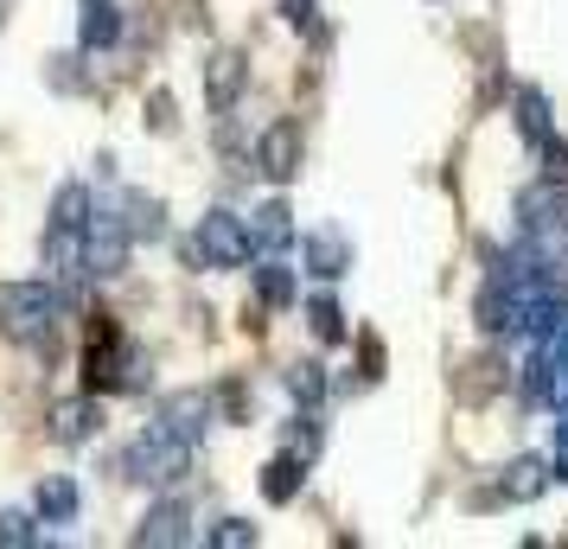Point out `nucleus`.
I'll use <instances>...</instances> for the list:
<instances>
[{"label":"nucleus","instance_id":"393cba45","mask_svg":"<svg viewBox=\"0 0 568 549\" xmlns=\"http://www.w3.org/2000/svg\"><path fill=\"white\" fill-rule=\"evenodd\" d=\"M556 454H568V409H556Z\"/></svg>","mask_w":568,"mask_h":549},{"label":"nucleus","instance_id":"dca6fc26","mask_svg":"<svg viewBox=\"0 0 568 549\" xmlns=\"http://www.w3.org/2000/svg\"><path fill=\"white\" fill-rule=\"evenodd\" d=\"M517 134H524L530 148L556 141V134H549V103H542V90H517Z\"/></svg>","mask_w":568,"mask_h":549},{"label":"nucleus","instance_id":"6ab92c4d","mask_svg":"<svg viewBox=\"0 0 568 549\" xmlns=\"http://www.w3.org/2000/svg\"><path fill=\"white\" fill-rule=\"evenodd\" d=\"M287 390H294V403H320V396H326V370L320 365H294L287 370Z\"/></svg>","mask_w":568,"mask_h":549},{"label":"nucleus","instance_id":"7ed1b4c3","mask_svg":"<svg viewBox=\"0 0 568 549\" xmlns=\"http://www.w3.org/2000/svg\"><path fill=\"white\" fill-rule=\"evenodd\" d=\"M250 243H256L250 217H236V211H211V217H199V236H192L185 256L211 262V268H243V262H250Z\"/></svg>","mask_w":568,"mask_h":549},{"label":"nucleus","instance_id":"0eeeda50","mask_svg":"<svg viewBox=\"0 0 568 549\" xmlns=\"http://www.w3.org/2000/svg\"><path fill=\"white\" fill-rule=\"evenodd\" d=\"M199 530H192V511H185L180 498H166V505H154L148 518H141V530H134V543H192Z\"/></svg>","mask_w":568,"mask_h":549},{"label":"nucleus","instance_id":"412c9836","mask_svg":"<svg viewBox=\"0 0 568 549\" xmlns=\"http://www.w3.org/2000/svg\"><path fill=\"white\" fill-rule=\"evenodd\" d=\"M211 543H217V549H243V543H256V523H243V518H224L217 530H211Z\"/></svg>","mask_w":568,"mask_h":549},{"label":"nucleus","instance_id":"20e7f679","mask_svg":"<svg viewBox=\"0 0 568 549\" xmlns=\"http://www.w3.org/2000/svg\"><path fill=\"white\" fill-rule=\"evenodd\" d=\"M256 166H262V180H275V185L294 180L301 173V129L294 122H268L256 141Z\"/></svg>","mask_w":568,"mask_h":549},{"label":"nucleus","instance_id":"f8f14e48","mask_svg":"<svg viewBox=\"0 0 568 549\" xmlns=\"http://www.w3.org/2000/svg\"><path fill=\"white\" fill-rule=\"evenodd\" d=\"M542 486H549V467H542V460H511V467H505V479H498V498L524 505V498H537Z\"/></svg>","mask_w":568,"mask_h":549},{"label":"nucleus","instance_id":"4be33fe9","mask_svg":"<svg viewBox=\"0 0 568 549\" xmlns=\"http://www.w3.org/2000/svg\"><path fill=\"white\" fill-rule=\"evenodd\" d=\"M287 454H301V460L320 454V428H313V416H301L294 428H287Z\"/></svg>","mask_w":568,"mask_h":549},{"label":"nucleus","instance_id":"f3484780","mask_svg":"<svg viewBox=\"0 0 568 549\" xmlns=\"http://www.w3.org/2000/svg\"><path fill=\"white\" fill-rule=\"evenodd\" d=\"M256 288H262V301H268V307H294V294H301L282 256H268V262L256 268Z\"/></svg>","mask_w":568,"mask_h":549},{"label":"nucleus","instance_id":"9b49d317","mask_svg":"<svg viewBox=\"0 0 568 549\" xmlns=\"http://www.w3.org/2000/svg\"><path fill=\"white\" fill-rule=\"evenodd\" d=\"M122 211H129L134 243H154V236H166V211H160V199H148V192H122Z\"/></svg>","mask_w":568,"mask_h":549},{"label":"nucleus","instance_id":"a211bd4d","mask_svg":"<svg viewBox=\"0 0 568 549\" xmlns=\"http://www.w3.org/2000/svg\"><path fill=\"white\" fill-rule=\"evenodd\" d=\"M307 326H313V333H320L326 345L345 339V314H338V301H333V294H313V301H307Z\"/></svg>","mask_w":568,"mask_h":549},{"label":"nucleus","instance_id":"f257e3e1","mask_svg":"<svg viewBox=\"0 0 568 549\" xmlns=\"http://www.w3.org/2000/svg\"><path fill=\"white\" fill-rule=\"evenodd\" d=\"M64 307H71V294L52 275L45 282H0V333L32 345V352H52V326Z\"/></svg>","mask_w":568,"mask_h":549},{"label":"nucleus","instance_id":"ddd939ff","mask_svg":"<svg viewBox=\"0 0 568 549\" xmlns=\"http://www.w3.org/2000/svg\"><path fill=\"white\" fill-rule=\"evenodd\" d=\"M78 479H45L39 486V523H71L78 518Z\"/></svg>","mask_w":568,"mask_h":549},{"label":"nucleus","instance_id":"5701e85b","mask_svg":"<svg viewBox=\"0 0 568 549\" xmlns=\"http://www.w3.org/2000/svg\"><path fill=\"white\" fill-rule=\"evenodd\" d=\"M542 180H568V148L562 141H542Z\"/></svg>","mask_w":568,"mask_h":549},{"label":"nucleus","instance_id":"4468645a","mask_svg":"<svg viewBox=\"0 0 568 549\" xmlns=\"http://www.w3.org/2000/svg\"><path fill=\"white\" fill-rule=\"evenodd\" d=\"M250 231H256L262 250H287V243H294V217H287L282 199H268V205H262L256 217H250Z\"/></svg>","mask_w":568,"mask_h":549},{"label":"nucleus","instance_id":"39448f33","mask_svg":"<svg viewBox=\"0 0 568 549\" xmlns=\"http://www.w3.org/2000/svg\"><path fill=\"white\" fill-rule=\"evenodd\" d=\"M160 428L199 447V441H205V428H211V396H199V390L166 396V403H160Z\"/></svg>","mask_w":568,"mask_h":549},{"label":"nucleus","instance_id":"a878e982","mask_svg":"<svg viewBox=\"0 0 568 549\" xmlns=\"http://www.w3.org/2000/svg\"><path fill=\"white\" fill-rule=\"evenodd\" d=\"M556 479H562V486H568V454H556Z\"/></svg>","mask_w":568,"mask_h":549},{"label":"nucleus","instance_id":"b1692460","mask_svg":"<svg viewBox=\"0 0 568 549\" xmlns=\"http://www.w3.org/2000/svg\"><path fill=\"white\" fill-rule=\"evenodd\" d=\"M282 13H287V20H294V27H320V20H313V0H282Z\"/></svg>","mask_w":568,"mask_h":549},{"label":"nucleus","instance_id":"6e6552de","mask_svg":"<svg viewBox=\"0 0 568 549\" xmlns=\"http://www.w3.org/2000/svg\"><path fill=\"white\" fill-rule=\"evenodd\" d=\"M115 32H122L115 0H83V20H78V45H83V52H109V45H115Z\"/></svg>","mask_w":568,"mask_h":549},{"label":"nucleus","instance_id":"f03ea898","mask_svg":"<svg viewBox=\"0 0 568 549\" xmlns=\"http://www.w3.org/2000/svg\"><path fill=\"white\" fill-rule=\"evenodd\" d=\"M185 467H192V441L166 435L160 421L129 447V454H122V472H129V479H141V486H180Z\"/></svg>","mask_w":568,"mask_h":549},{"label":"nucleus","instance_id":"423d86ee","mask_svg":"<svg viewBox=\"0 0 568 549\" xmlns=\"http://www.w3.org/2000/svg\"><path fill=\"white\" fill-rule=\"evenodd\" d=\"M97 428H103V409H97V390H83V396H64V403H58L52 409V435L58 441H90V435H97Z\"/></svg>","mask_w":568,"mask_h":549},{"label":"nucleus","instance_id":"1a4fd4ad","mask_svg":"<svg viewBox=\"0 0 568 549\" xmlns=\"http://www.w3.org/2000/svg\"><path fill=\"white\" fill-rule=\"evenodd\" d=\"M301 256H307V268L320 275V282H338V275L352 268V250H345V236H333V231L307 236V243H301Z\"/></svg>","mask_w":568,"mask_h":549},{"label":"nucleus","instance_id":"aec40b11","mask_svg":"<svg viewBox=\"0 0 568 549\" xmlns=\"http://www.w3.org/2000/svg\"><path fill=\"white\" fill-rule=\"evenodd\" d=\"M45 530L27 518V511H0V543H39Z\"/></svg>","mask_w":568,"mask_h":549},{"label":"nucleus","instance_id":"bb28decb","mask_svg":"<svg viewBox=\"0 0 568 549\" xmlns=\"http://www.w3.org/2000/svg\"><path fill=\"white\" fill-rule=\"evenodd\" d=\"M556 339H562V345H568V319H562V333H556Z\"/></svg>","mask_w":568,"mask_h":549},{"label":"nucleus","instance_id":"2eb2a0df","mask_svg":"<svg viewBox=\"0 0 568 549\" xmlns=\"http://www.w3.org/2000/svg\"><path fill=\"white\" fill-rule=\"evenodd\" d=\"M243 71H250V64H243L236 52H217V58H211V109H231V103H236Z\"/></svg>","mask_w":568,"mask_h":549},{"label":"nucleus","instance_id":"9d476101","mask_svg":"<svg viewBox=\"0 0 568 549\" xmlns=\"http://www.w3.org/2000/svg\"><path fill=\"white\" fill-rule=\"evenodd\" d=\"M307 460H301V454H282V460H268V467H262V498H268V505H287V498L301 492V479H307Z\"/></svg>","mask_w":568,"mask_h":549}]
</instances>
